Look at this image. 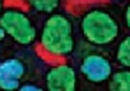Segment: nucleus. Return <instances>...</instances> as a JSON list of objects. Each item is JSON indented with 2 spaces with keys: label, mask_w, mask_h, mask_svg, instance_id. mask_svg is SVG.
<instances>
[{
  "label": "nucleus",
  "mask_w": 130,
  "mask_h": 91,
  "mask_svg": "<svg viewBox=\"0 0 130 91\" xmlns=\"http://www.w3.org/2000/svg\"><path fill=\"white\" fill-rule=\"evenodd\" d=\"M26 65L22 59L12 57L0 62V90L14 91L22 85Z\"/></svg>",
  "instance_id": "nucleus-6"
},
{
  "label": "nucleus",
  "mask_w": 130,
  "mask_h": 91,
  "mask_svg": "<svg viewBox=\"0 0 130 91\" xmlns=\"http://www.w3.org/2000/svg\"><path fill=\"white\" fill-rule=\"evenodd\" d=\"M117 2H121V0H117Z\"/></svg>",
  "instance_id": "nucleus-14"
},
{
  "label": "nucleus",
  "mask_w": 130,
  "mask_h": 91,
  "mask_svg": "<svg viewBox=\"0 0 130 91\" xmlns=\"http://www.w3.org/2000/svg\"><path fill=\"white\" fill-rule=\"evenodd\" d=\"M18 90H21V91H41L42 87L36 83H32V82H24L19 86Z\"/></svg>",
  "instance_id": "nucleus-10"
},
{
  "label": "nucleus",
  "mask_w": 130,
  "mask_h": 91,
  "mask_svg": "<svg viewBox=\"0 0 130 91\" xmlns=\"http://www.w3.org/2000/svg\"><path fill=\"white\" fill-rule=\"evenodd\" d=\"M77 85V71L69 63H57L45 75V86L48 91H75Z\"/></svg>",
  "instance_id": "nucleus-5"
},
{
  "label": "nucleus",
  "mask_w": 130,
  "mask_h": 91,
  "mask_svg": "<svg viewBox=\"0 0 130 91\" xmlns=\"http://www.w3.org/2000/svg\"><path fill=\"white\" fill-rule=\"evenodd\" d=\"M124 22H125L126 28L130 31V3L125 7V10H124Z\"/></svg>",
  "instance_id": "nucleus-11"
},
{
  "label": "nucleus",
  "mask_w": 130,
  "mask_h": 91,
  "mask_svg": "<svg viewBox=\"0 0 130 91\" xmlns=\"http://www.w3.org/2000/svg\"><path fill=\"white\" fill-rule=\"evenodd\" d=\"M24 2L37 13L51 14L60 7L61 0H24Z\"/></svg>",
  "instance_id": "nucleus-9"
},
{
  "label": "nucleus",
  "mask_w": 130,
  "mask_h": 91,
  "mask_svg": "<svg viewBox=\"0 0 130 91\" xmlns=\"http://www.w3.org/2000/svg\"><path fill=\"white\" fill-rule=\"evenodd\" d=\"M0 25L5 34L21 46H31L37 39V28L22 10L7 9L0 14Z\"/></svg>",
  "instance_id": "nucleus-3"
},
{
  "label": "nucleus",
  "mask_w": 130,
  "mask_h": 91,
  "mask_svg": "<svg viewBox=\"0 0 130 91\" xmlns=\"http://www.w3.org/2000/svg\"><path fill=\"white\" fill-rule=\"evenodd\" d=\"M108 90L111 91H130V68H122L112 72L107 81Z\"/></svg>",
  "instance_id": "nucleus-7"
},
{
  "label": "nucleus",
  "mask_w": 130,
  "mask_h": 91,
  "mask_svg": "<svg viewBox=\"0 0 130 91\" xmlns=\"http://www.w3.org/2000/svg\"><path fill=\"white\" fill-rule=\"evenodd\" d=\"M80 73L91 83H103L107 82L113 72L111 61L102 53L92 52L86 54L79 66Z\"/></svg>",
  "instance_id": "nucleus-4"
},
{
  "label": "nucleus",
  "mask_w": 130,
  "mask_h": 91,
  "mask_svg": "<svg viewBox=\"0 0 130 91\" xmlns=\"http://www.w3.org/2000/svg\"><path fill=\"white\" fill-rule=\"evenodd\" d=\"M116 61L120 66L130 68V34L120 41L115 52Z\"/></svg>",
  "instance_id": "nucleus-8"
},
{
  "label": "nucleus",
  "mask_w": 130,
  "mask_h": 91,
  "mask_svg": "<svg viewBox=\"0 0 130 91\" xmlns=\"http://www.w3.org/2000/svg\"><path fill=\"white\" fill-rule=\"evenodd\" d=\"M40 46L52 57H68L75 48L74 27L72 20L61 13H51L42 24Z\"/></svg>",
  "instance_id": "nucleus-1"
},
{
  "label": "nucleus",
  "mask_w": 130,
  "mask_h": 91,
  "mask_svg": "<svg viewBox=\"0 0 130 91\" xmlns=\"http://www.w3.org/2000/svg\"><path fill=\"white\" fill-rule=\"evenodd\" d=\"M3 7H4V2L0 0V14H2V12H3Z\"/></svg>",
  "instance_id": "nucleus-13"
},
{
  "label": "nucleus",
  "mask_w": 130,
  "mask_h": 91,
  "mask_svg": "<svg viewBox=\"0 0 130 91\" xmlns=\"http://www.w3.org/2000/svg\"><path fill=\"white\" fill-rule=\"evenodd\" d=\"M7 37V34H5V32H4V29L2 28V25H0V42H2L4 38Z\"/></svg>",
  "instance_id": "nucleus-12"
},
{
  "label": "nucleus",
  "mask_w": 130,
  "mask_h": 91,
  "mask_svg": "<svg viewBox=\"0 0 130 91\" xmlns=\"http://www.w3.org/2000/svg\"><path fill=\"white\" fill-rule=\"evenodd\" d=\"M80 32L89 44L105 47L119 38L120 24L112 13L96 8L83 14L80 19Z\"/></svg>",
  "instance_id": "nucleus-2"
}]
</instances>
